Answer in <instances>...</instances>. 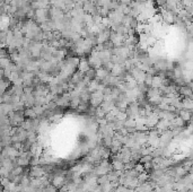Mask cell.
Segmentation results:
<instances>
[{"instance_id": "4", "label": "cell", "mask_w": 193, "mask_h": 192, "mask_svg": "<svg viewBox=\"0 0 193 192\" xmlns=\"http://www.w3.org/2000/svg\"><path fill=\"white\" fill-rule=\"evenodd\" d=\"M97 182H98V184H102V185L106 184V183L110 182V181H108V176L105 175V174H104V175H100V176L97 178Z\"/></svg>"}, {"instance_id": "2", "label": "cell", "mask_w": 193, "mask_h": 192, "mask_svg": "<svg viewBox=\"0 0 193 192\" xmlns=\"http://www.w3.org/2000/svg\"><path fill=\"white\" fill-rule=\"evenodd\" d=\"M84 77L87 78L88 80H94L96 78V69L89 68L88 70H86L85 73H84Z\"/></svg>"}, {"instance_id": "1", "label": "cell", "mask_w": 193, "mask_h": 192, "mask_svg": "<svg viewBox=\"0 0 193 192\" xmlns=\"http://www.w3.org/2000/svg\"><path fill=\"white\" fill-rule=\"evenodd\" d=\"M78 71H80V73H85L86 70H88L90 67H89V65H88V61L85 59H81V60H79V63H78Z\"/></svg>"}, {"instance_id": "5", "label": "cell", "mask_w": 193, "mask_h": 192, "mask_svg": "<svg viewBox=\"0 0 193 192\" xmlns=\"http://www.w3.org/2000/svg\"><path fill=\"white\" fill-rule=\"evenodd\" d=\"M6 38H7V31H0V43L6 45Z\"/></svg>"}, {"instance_id": "7", "label": "cell", "mask_w": 193, "mask_h": 192, "mask_svg": "<svg viewBox=\"0 0 193 192\" xmlns=\"http://www.w3.org/2000/svg\"><path fill=\"white\" fill-rule=\"evenodd\" d=\"M7 57H9L7 49H5V48L0 49V58H7Z\"/></svg>"}, {"instance_id": "3", "label": "cell", "mask_w": 193, "mask_h": 192, "mask_svg": "<svg viewBox=\"0 0 193 192\" xmlns=\"http://www.w3.org/2000/svg\"><path fill=\"white\" fill-rule=\"evenodd\" d=\"M24 115H26L28 119H35L36 118V114L34 110H33V107H25V110H24Z\"/></svg>"}, {"instance_id": "6", "label": "cell", "mask_w": 193, "mask_h": 192, "mask_svg": "<svg viewBox=\"0 0 193 192\" xmlns=\"http://www.w3.org/2000/svg\"><path fill=\"white\" fill-rule=\"evenodd\" d=\"M138 24H139L138 19H137V18H135V17H132V19H131V22H130V25H129V27H130V28H132V30H136V27L138 26Z\"/></svg>"}]
</instances>
